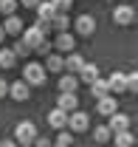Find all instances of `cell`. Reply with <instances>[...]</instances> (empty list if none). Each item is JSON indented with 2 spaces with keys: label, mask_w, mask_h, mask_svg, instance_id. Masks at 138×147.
Returning a JSON list of instances; mask_svg holds the SVG:
<instances>
[{
  "label": "cell",
  "mask_w": 138,
  "mask_h": 147,
  "mask_svg": "<svg viewBox=\"0 0 138 147\" xmlns=\"http://www.w3.org/2000/svg\"><path fill=\"white\" fill-rule=\"evenodd\" d=\"M3 40H6V28L0 26V42H3Z\"/></svg>",
  "instance_id": "obj_36"
},
{
  "label": "cell",
  "mask_w": 138,
  "mask_h": 147,
  "mask_svg": "<svg viewBox=\"0 0 138 147\" xmlns=\"http://www.w3.org/2000/svg\"><path fill=\"white\" fill-rule=\"evenodd\" d=\"M45 68L40 65V62H28L25 68H23V82L28 85V88H34V85H42L45 82Z\"/></svg>",
  "instance_id": "obj_1"
},
{
  "label": "cell",
  "mask_w": 138,
  "mask_h": 147,
  "mask_svg": "<svg viewBox=\"0 0 138 147\" xmlns=\"http://www.w3.org/2000/svg\"><path fill=\"white\" fill-rule=\"evenodd\" d=\"M37 14H40V20H51L54 14H56V9H54L51 0H40V6H37Z\"/></svg>",
  "instance_id": "obj_20"
},
{
  "label": "cell",
  "mask_w": 138,
  "mask_h": 147,
  "mask_svg": "<svg viewBox=\"0 0 138 147\" xmlns=\"http://www.w3.org/2000/svg\"><path fill=\"white\" fill-rule=\"evenodd\" d=\"M48 125L56 127V130H65V127H68V113L59 110V108H54L51 113H48Z\"/></svg>",
  "instance_id": "obj_13"
},
{
  "label": "cell",
  "mask_w": 138,
  "mask_h": 147,
  "mask_svg": "<svg viewBox=\"0 0 138 147\" xmlns=\"http://www.w3.org/2000/svg\"><path fill=\"white\" fill-rule=\"evenodd\" d=\"M0 147H20V144L14 142V139H3V142H0Z\"/></svg>",
  "instance_id": "obj_35"
},
{
  "label": "cell",
  "mask_w": 138,
  "mask_h": 147,
  "mask_svg": "<svg viewBox=\"0 0 138 147\" xmlns=\"http://www.w3.org/2000/svg\"><path fill=\"white\" fill-rule=\"evenodd\" d=\"M107 88H110V96H119V93H127V85H124V74H113L107 79Z\"/></svg>",
  "instance_id": "obj_15"
},
{
  "label": "cell",
  "mask_w": 138,
  "mask_h": 147,
  "mask_svg": "<svg viewBox=\"0 0 138 147\" xmlns=\"http://www.w3.org/2000/svg\"><path fill=\"white\" fill-rule=\"evenodd\" d=\"M42 68L51 71V74H59V71H65V62H62V57H59V54H48V59H45Z\"/></svg>",
  "instance_id": "obj_18"
},
{
  "label": "cell",
  "mask_w": 138,
  "mask_h": 147,
  "mask_svg": "<svg viewBox=\"0 0 138 147\" xmlns=\"http://www.w3.org/2000/svg\"><path fill=\"white\" fill-rule=\"evenodd\" d=\"M68 127H70V133H85L90 127V116L85 110H73V113H68Z\"/></svg>",
  "instance_id": "obj_3"
},
{
  "label": "cell",
  "mask_w": 138,
  "mask_h": 147,
  "mask_svg": "<svg viewBox=\"0 0 138 147\" xmlns=\"http://www.w3.org/2000/svg\"><path fill=\"white\" fill-rule=\"evenodd\" d=\"M90 93H93L96 99L107 96V93H110V88H107V79H102V76H99V79H93V82H90Z\"/></svg>",
  "instance_id": "obj_19"
},
{
  "label": "cell",
  "mask_w": 138,
  "mask_h": 147,
  "mask_svg": "<svg viewBox=\"0 0 138 147\" xmlns=\"http://www.w3.org/2000/svg\"><path fill=\"white\" fill-rule=\"evenodd\" d=\"M20 40H23V42H25V45H28V48L34 51L37 45H40V42L45 40V34H42L40 28H34V26H28V28H23V34H20Z\"/></svg>",
  "instance_id": "obj_6"
},
{
  "label": "cell",
  "mask_w": 138,
  "mask_h": 147,
  "mask_svg": "<svg viewBox=\"0 0 138 147\" xmlns=\"http://www.w3.org/2000/svg\"><path fill=\"white\" fill-rule=\"evenodd\" d=\"M17 3H23L25 9H37V6H40V0H17Z\"/></svg>",
  "instance_id": "obj_34"
},
{
  "label": "cell",
  "mask_w": 138,
  "mask_h": 147,
  "mask_svg": "<svg viewBox=\"0 0 138 147\" xmlns=\"http://www.w3.org/2000/svg\"><path fill=\"white\" fill-rule=\"evenodd\" d=\"M14 62H17V57H14L11 48H3V51H0V68H11Z\"/></svg>",
  "instance_id": "obj_23"
},
{
  "label": "cell",
  "mask_w": 138,
  "mask_h": 147,
  "mask_svg": "<svg viewBox=\"0 0 138 147\" xmlns=\"http://www.w3.org/2000/svg\"><path fill=\"white\" fill-rule=\"evenodd\" d=\"M93 139H96V142H110V139H113V133H110V127H107V125H99V127L93 130Z\"/></svg>",
  "instance_id": "obj_24"
},
{
  "label": "cell",
  "mask_w": 138,
  "mask_h": 147,
  "mask_svg": "<svg viewBox=\"0 0 138 147\" xmlns=\"http://www.w3.org/2000/svg\"><path fill=\"white\" fill-rule=\"evenodd\" d=\"M51 3H54L56 11H68L70 6H73V0H51Z\"/></svg>",
  "instance_id": "obj_30"
},
{
  "label": "cell",
  "mask_w": 138,
  "mask_h": 147,
  "mask_svg": "<svg viewBox=\"0 0 138 147\" xmlns=\"http://www.w3.org/2000/svg\"><path fill=\"white\" fill-rule=\"evenodd\" d=\"M14 9H17V0H0V14H14Z\"/></svg>",
  "instance_id": "obj_26"
},
{
  "label": "cell",
  "mask_w": 138,
  "mask_h": 147,
  "mask_svg": "<svg viewBox=\"0 0 138 147\" xmlns=\"http://www.w3.org/2000/svg\"><path fill=\"white\" fill-rule=\"evenodd\" d=\"M6 93H9V82H6V79H3V76H0V99H3V96H6Z\"/></svg>",
  "instance_id": "obj_33"
},
{
  "label": "cell",
  "mask_w": 138,
  "mask_h": 147,
  "mask_svg": "<svg viewBox=\"0 0 138 147\" xmlns=\"http://www.w3.org/2000/svg\"><path fill=\"white\" fill-rule=\"evenodd\" d=\"M0 26L6 28V34H11V37H20V34H23V28H25V26H23V20H20L17 14H9Z\"/></svg>",
  "instance_id": "obj_10"
},
{
  "label": "cell",
  "mask_w": 138,
  "mask_h": 147,
  "mask_svg": "<svg viewBox=\"0 0 138 147\" xmlns=\"http://www.w3.org/2000/svg\"><path fill=\"white\" fill-rule=\"evenodd\" d=\"M121 3H127V0H121Z\"/></svg>",
  "instance_id": "obj_38"
},
{
  "label": "cell",
  "mask_w": 138,
  "mask_h": 147,
  "mask_svg": "<svg viewBox=\"0 0 138 147\" xmlns=\"http://www.w3.org/2000/svg\"><path fill=\"white\" fill-rule=\"evenodd\" d=\"M34 28H40L42 34H48V28H51V20H37V23H34Z\"/></svg>",
  "instance_id": "obj_31"
},
{
  "label": "cell",
  "mask_w": 138,
  "mask_h": 147,
  "mask_svg": "<svg viewBox=\"0 0 138 147\" xmlns=\"http://www.w3.org/2000/svg\"><path fill=\"white\" fill-rule=\"evenodd\" d=\"M51 147H62V144H51Z\"/></svg>",
  "instance_id": "obj_37"
},
{
  "label": "cell",
  "mask_w": 138,
  "mask_h": 147,
  "mask_svg": "<svg viewBox=\"0 0 138 147\" xmlns=\"http://www.w3.org/2000/svg\"><path fill=\"white\" fill-rule=\"evenodd\" d=\"M68 26H70V20L65 11H56L51 17V28H56V31H68Z\"/></svg>",
  "instance_id": "obj_21"
},
{
  "label": "cell",
  "mask_w": 138,
  "mask_h": 147,
  "mask_svg": "<svg viewBox=\"0 0 138 147\" xmlns=\"http://www.w3.org/2000/svg\"><path fill=\"white\" fill-rule=\"evenodd\" d=\"M34 51H37V54H45V57H48V54H51V51H54V45H51V42H48V40H42V42L37 45Z\"/></svg>",
  "instance_id": "obj_29"
},
{
  "label": "cell",
  "mask_w": 138,
  "mask_h": 147,
  "mask_svg": "<svg viewBox=\"0 0 138 147\" xmlns=\"http://www.w3.org/2000/svg\"><path fill=\"white\" fill-rule=\"evenodd\" d=\"M62 62H65V71H68V74H79V68L85 65V59L76 54V51H70L68 59H62Z\"/></svg>",
  "instance_id": "obj_17"
},
{
  "label": "cell",
  "mask_w": 138,
  "mask_h": 147,
  "mask_svg": "<svg viewBox=\"0 0 138 147\" xmlns=\"http://www.w3.org/2000/svg\"><path fill=\"white\" fill-rule=\"evenodd\" d=\"M135 20V9L133 6H116L113 9V23L116 26H130Z\"/></svg>",
  "instance_id": "obj_5"
},
{
  "label": "cell",
  "mask_w": 138,
  "mask_h": 147,
  "mask_svg": "<svg viewBox=\"0 0 138 147\" xmlns=\"http://www.w3.org/2000/svg\"><path fill=\"white\" fill-rule=\"evenodd\" d=\"M11 51H14V57H28V54H31V48H28L23 40H17V42H14V48H11Z\"/></svg>",
  "instance_id": "obj_27"
},
{
  "label": "cell",
  "mask_w": 138,
  "mask_h": 147,
  "mask_svg": "<svg viewBox=\"0 0 138 147\" xmlns=\"http://www.w3.org/2000/svg\"><path fill=\"white\" fill-rule=\"evenodd\" d=\"M76 88H79V76L76 74H62L59 76V91L62 93H76Z\"/></svg>",
  "instance_id": "obj_14"
},
{
  "label": "cell",
  "mask_w": 138,
  "mask_h": 147,
  "mask_svg": "<svg viewBox=\"0 0 138 147\" xmlns=\"http://www.w3.org/2000/svg\"><path fill=\"white\" fill-rule=\"evenodd\" d=\"M93 79H99V68L93 65V62H85L82 68H79V82H93Z\"/></svg>",
  "instance_id": "obj_16"
},
{
  "label": "cell",
  "mask_w": 138,
  "mask_h": 147,
  "mask_svg": "<svg viewBox=\"0 0 138 147\" xmlns=\"http://www.w3.org/2000/svg\"><path fill=\"white\" fill-rule=\"evenodd\" d=\"M54 48L56 51H76V40H73V34H68V31H59V37H56V42H54Z\"/></svg>",
  "instance_id": "obj_12"
},
{
  "label": "cell",
  "mask_w": 138,
  "mask_h": 147,
  "mask_svg": "<svg viewBox=\"0 0 138 147\" xmlns=\"http://www.w3.org/2000/svg\"><path fill=\"white\" fill-rule=\"evenodd\" d=\"M96 110H99L102 116H113V113L119 110V96H110V93L102 96V99L96 102Z\"/></svg>",
  "instance_id": "obj_8"
},
{
  "label": "cell",
  "mask_w": 138,
  "mask_h": 147,
  "mask_svg": "<svg viewBox=\"0 0 138 147\" xmlns=\"http://www.w3.org/2000/svg\"><path fill=\"white\" fill-rule=\"evenodd\" d=\"M73 28H76V31H79L82 37H90L93 31H96V17H93V14H79Z\"/></svg>",
  "instance_id": "obj_7"
},
{
  "label": "cell",
  "mask_w": 138,
  "mask_h": 147,
  "mask_svg": "<svg viewBox=\"0 0 138 147\" xmlns=\"http://www.w3.org/2000/svg\"><path fill=\"white\" fill-rule=\"evenodd\" d=\"M70 142H73L70 130H59V136H56V144H62V147H70Z\"/></svg>",
  "instance_id": "obj_28"
},
{
  "label": "cell",
  "mask_w": 138,
  "mask_h": 147,
  "mask_svg": "<svg viewBox=\"0 0 138 147\" xmlns=\"http://www.w3.org/2000/svg\"><path fill=\"white\" fill-rule=\"evenodd\" d=\"M9 96H11L14 102H25V99L31 96V88L20 79V82H14V85H9Z\"/></svg>",
  "instance_id": "obj_11"
},
{
  "label": "cell",
  "mask_w": 138,
  "mask_h": 147,
  "mask_svg": "<svg viewBox=\"0 0 138 147\" xmlns=\"http://www.w3.org/2000/svg\"><path fill=\"white\" fill-rule=\"evenodd\" d=\"M130 125H133V119L127 116V113H113V116H107V127H110V133H121V130H130Z\"/></svg>",
  "instance_id": "obj_4"
},
{
  "label": "cell",
  "mask_w": 138,
  "mask_h": 147,
  "mask_svg": "<svg viewBox=\"0 0 138 147\" xmlns=\"http://www.w3.org/2000/svg\"><path fill=\"white\" fill-rule=\"evenodd\" d=\"M124 85H127V93L138 91V74H124Z\"/></svg>",
  "instance_id": "obj_25"
},
{
  "label": "cell",
  "mask_w": 138,
  "mask_h": 147,
  "mask_svg": "<svg viewBox=\"0 0 138 147\" xmlns=\"http://www.w3.org/2000/svg\"><path fill=\"white\" fill-rule=\"evenodd\" d=\"M31 144H34V147H51V139H45V136H37Z\"/></svg>",
  "instance_id": "obj_32"
},
{
  "label": "cell",
  "mask_w": 138,
  "mask_h": 147,
  "mask_svg": "<svg viewBox=\"0 0 138 147\" xmlns=\"http://www.w3.org/2000/svg\"><path fill=\"white\" fill-rule=\"evenodd\" d=\"M113 142H116V147H133V133L130 130H121V133H113Z\"/></svg>",
  "instance_id": "obj_22"
},
{
  "label": "cell",
  "mask_w": 138,
  "mask_h": 147,
  "mask_svg": "<svg viewBox=\"0 0 138 147\" xmlns=\"http://www.w3.org/2000/svg\"><path fill=\"white\" fill-rule=\"evenodd\" d=\"M37 139V127L34 122H20L17 127H14V142L20 147H31V142Z\"/></svg>",
  "instance_id": "obj_2"
},
{
  "label": "cell",
  "mask_w": 138,
  "mask_h": 147,
  "mask_svg": "<svg viewBox=\"0 0 138 147\" xmlns=\"http://www.w3.org/2000/svg\"><path fill=\"white\" fill-rule=\"evenodd\" d=\"M56 108L65 110V113L79 110V96H76V93H59V99H56Z\"/></svg>",
  "instance_id": "obj_9"
}]
</instances>
